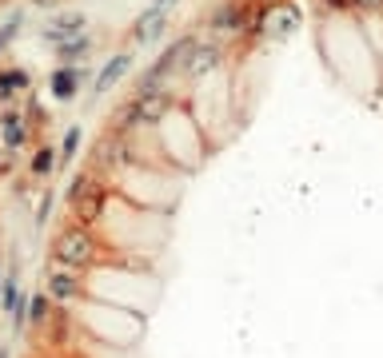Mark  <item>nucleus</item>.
I'll return each mask as SVG.
<instances>
[{
  "mask_svg": "<svg viewBox=\"0 0 383 358\" xmlns=\"http://www.w3.org/2000/svg\"><path fill=\"white\" fill-rule=\"evenodd\" d=\"M4 278H9V275H4V271H0V291H4Z\"/></svg>",
  "mask_w": 383,
  "mask_h": 358,
  "instance_id": "nucleus-24",
  "label": "nucleus"
},
{
  "mask_svg": "<svg viewBox=\"0 0 383 358\" xmlns=\"http://www.w3.org/2000/svg\"><path fill=\"white\" fill-rule=\"evenodd\" d=\"M44 295L56 303V307H64V303H72V298L84 295V283H80V271H64V267H52L48 275H44Z\"/></svg>",
  "mask_w": 383,
  "mask_h": 358,
  "instance_id": "nucleus-3",
  "label": "nucleus"
},
{
  "mask_svg": "<svg viewBox=\"0 0 383 358\" xmlns=\"http://www.w3.org/2000/svg\"><path fill=\"white\" fill-rule=\"evenodd\" d=\"M164 24H168V9L152 4L148 12H140V16H136V24H132V40H136V44H152V40H160Z\"/></svg>",
  "mask_w": 383,
  "mask_h": 358,
  "instance_id": "nucleus-5",
  "label": "nucleus"
},
{
  "mask_svg": "<svg viewBox=\"0 0 383 358\" xmlns=\"http://www.w3.org/2000/svg\"><path fill=\"white\" fill-rule=\"evenodd\" d=\"M80 32H84V16H76V12H61V16H52V24H48L44 36H48L52 44H61V40L80 36Z\"/></svg>",
  "mask_w": 383,
  "mask_h": 358,
  "instance_id": "nucleus-10",
  "label": "nucleus"
},
{
  "mask_svg": "<svg viewBox=\"0 0 383 358\" xmlns=\"http://www.w3.org/2000/svg\"><path fill=\"white\" fill-rule=\"evenodd\" d=\"M172 108V96L168 92H144V96L132 99V119L136 124H156V119H164Z\"/></svg>",
  "mask_w": 383,
  "mask_h": 358,
  "instance_id": "nucleus-4",
  "label": "nucleus"
},
{
  "mask_svg": "<svg viewBox=\"0 0 383 358\" xmlns=\"http://www.w3.org/2000/svg\"><path fill=\"white\" fill-rule=\"evenodd\" d=\"M12 168H16V163H12V151L4 148V151H0V175H9Z\"/></svg>",
  "mask_w": 383,
  "mask_h": 358,
  "instance_id": "nucleus-17",
  "label": "nucleus"
},
{
  "mask_svg": "<svg viewBox=\"0 0 383 358\" xmlns=\"http://www.w3.org/2000/svg\"><path fill=\"white\" fill-rule=\"evenodd\" d=\"M383 0H355V9H379Z\"/></svg>",
  "mask_w": 383,
  "mask_h": 358,
  "instance_id": "nucleus-22",
  "label": "nucleus"
},
{
  "mask_svg": "<svg viewBox=\"0 0 383 358\" xmlns=\"http://www.w3.org/2000/svg\"><path fill=\"white\" fill-rule=\"evenodd\" d=\"M80 76H84L80 68H72V64H61V68L48 76L52 96H56V99H72V96H76V88H80Z\"/></svg>",
  "mask_w": 383,
  "mask_h": 358,
  "instance_id": "nucleus-8",
  "label": "nucleus"
},
{
  "mask_svg": "<svg viewBox=\"0 0 383 358\" xmlns=\"http://www.w3.org/2000/svg\"><path fill=\"white\" fill-rule=\"evenodd\" d=\"M48 211H52V195H44V199H41V223L48 219Z\"/></svg>",
  "mask_w": 383,
  "mask_h": 358,
  "instance_id": "nucleus-21",
  "label": "nucleus"
},
{
  "mask_svg": "<svg viewBox=\"0 0 383 358\" xmlns=\"http://www.w3.org/2000/svg\"><path fill=\"white\" fill-rule=\"evenodd\" d=\"M327 9H355V0H323Z\"/></svg>",
  "mask_w": 383,
  "mask_h": 358,
  "instance_id": "nucleus-20",
  "label": "nucleus"
},
{
  "mask_svg": "<svg viewBox=\"0 0 383 358\" xmlns=\"http://www.w3.org/2000/svg\"><path fill=\"white\" fill-rule=\"evenodd\" d=\"M88 48H92V36H88V32H80V36L61 40V44H56V56H61V64H72V60H80Z\"/></svg>",
  "mask_w": 383,
  "mask_h": 358,
  "instance_id": "nucleus-12",
  "label": "nucleus"
},
{
  "mask_svg": "<svg viewBox=\"0 0 383 358\" xmlns=\"http://www.w3.org/2000/svg\"><path fill=\"white\" fill-rule=\"evenodd\" d=\"M61 159V151L52 148V143H41V148L32 151V159H28V171L36 179H44V175H52V163Z\"/></svg>",
  "mask_w": 383,
  "mask_h": 358,
  "instance_id": "nucleus-11",
  "label": "nucleus"
},
{
  "mask_svg": "<svg viewBox=\"0 0 383 358\" xmlns=\"http://www.w3.org/2000/svg\"><path fill=\"white\" fill-rule=\"evenodd\" d=\"M52 263L64 271H88L96 267V259H100V247H96V235H92L84 223H68L52 235V247H48Z\"/></svg>",
  "mask_w": 383,
  "mask_h": 358,
  "instance_id": "nucleus-1",
  "label": "nucleus"
},
{
  "mask_svg": "<svg viewBox=\"0 0 383 358\" xmlns=\"http://www.w3.org/2000/svg\"><path fill=\"white\" fill-rule=\"evenodd\" d=\"M41 4H56V0H41Z\"/></svg>",
  "mask_w": 383,
  "mask_h": 358,
  "instance_id": "nucleus-25",
  "label": "nucleus"
},
{
  "mask_svg": "<svg viewBox=\"0 0 383 358\" xmlns=\"http://www.w3.org/2000/svg\"><path fill=\"white\" fill-rule=\"evenodd\" d=\"M0 358H12V354H9V347H0Z\"/></svg>",
  "mask_w": 383,
  "mask_h": 358,
  "instance_id": "nucleus-23",
  "label": "nucleus"
},
{
  "mask_svg": "<svg viewBox=\"0 0 383 358\" xmlns=\"http://www.w3.org/2000/svg\"><path fill=\"white\" fill-rule=\"evenodd\" d=\"M12 32H16V20H12V24H4V28H0V52L9 48V40H12Z\"/></svg>",
  "mask_w": 383,
  "mask_h": 358,
  "instance_id": "nucleus-18",
  "label": "nucleus"
},
{
  "mask_svg": "<svg viewBox=\"0 0 383 358\" xmlns=\"http://www.w3.org/2000/svg\"><path fill=\"white\" fill-rule=\"evenodd\" d=\"M0 139H4L9 151L24 148V143H28V124H24L16 112H4V116H0Z\"/></svg>",
  "mask_w": 383,
  "mask_h": 358,
  "instance_id": "nucleus-9",
  "label": "nucleus"
},
{
  "mask_svg": "<svg viewBox=\"0 0 383 358\" xmlns=\"http://www.w3.org/2000/svg\"><path fill=\"white\" fill-rule=\"evenodd\" d=\"M128 68H132V56H128V52H116V56H112L108 64L100 68V76H96V84H92V92H96V96H104V92H112V88H116V84H120L124 76H128Z\"/></svg>",
  "mask_w": 383,
  "mask_h": 358,
  "instance_id": "nucleus-6",
  "label": "nucleus"
},
{
  "mask_svg": "<svg viewBox=\"0 0 383 358\" xmlns=\"http://www.w3.org/2000/svg\"><path fill=\"white\" fill-rule=\"evenodd\" d=\"M295 24H300V12H288V16L280 20V32H292Z\"/></svg>",
  "mask_w": 383,
  "mask_h": 358,
  "instance_id": "nucleus-19",
  "label": "nucleus"
},
{
  "mask_svg": "<svg viewBox=\"0 0 383 358\" xmlns=\"http://www.w3.org/2000/svg\"><path fill=\"white\" fill-rule=\"evenodd\" d=\"M64 199L72 203L76 219L88 227V223H96V219L104 215V207H108V199H112V188L104 183V175H92V171H84V175H76L68 183V195H64Z\"/></svg>",
  "mask_w": 383,
  "mask_h": 358,
  "instance_id": "nucleus-2",
  "label": "nucleus"
},
{
  "mask_svg": "<svg viewBox=\"0 0 383 358\" xmlns=\"http://www.w3.org/2000/svg\"><path fill=\"white\" fill-rule=\"evenodd\" d=\"M76 148H80V128H68V131H64V143H61V159H64V163H72Z\"/></svg>",
  "mask_w": 383,
  "mask_h": 358,
  "instance_id": "nucleus-16",
  "label": "nucleus"
},
{
  "mask_svg": "<svg viewBox=\"0 0 383 358\" xmlns=\"http://www.w3.org/2000/svg\"><path fill=\"white\" fill-rule=\"evenodd\" d=\"M21 88H28V72L24 68L0 72V99H12V92H21Z\"/></svg>",
  "mask_w": 383,
  "mask_h": 358,
  "instance_id": "nucleus-15",
  "label": "nucleus"
},
{
  "mask_svg": "<svg viewBox=\"0 0 383 358\" xmlns=\"http://www.w3.org/2000/svg\"><path fill=\"white\" fill-rule=\"evenodd\" d=\"M52 318V298L44 295V291H32L28 295V322L32 327H48Z\"/></svg>",
  "mask_w": 383,
  "mask_h": 358,
  "instance_id": "nucleus-13",
  "label": "nucleus"
},
{
  "mask_svg": "<svg viewBox=\"0 0 383 358\" xmlns=\"http://www.w3.org/2000/svg\"><path fill=\"white\" fill-rule=\"evenodd\" d=\"M243 24V9L240 4H220L212 12V28H224V32H236Z\"/></svg>",
  "mask_w": 383,
  "mask_h": 358,
  "instance_id": "nucleus-14",
  "label": "nucleus"
},
{
  "mask_svg": "<svg viewBox=\"0 0 383 358\" xmlns=\"http://www.w3.org/2000/svg\"><path fill=\"white\" fill-rule=\"evenodd\" d=\"M216 60H220V48H216V44H196L192 56L184 60V76H192V80L208 76V72L216 68Z\"/></svg>",
  "mask_w": 383,
  "mask_h": 358,
  "instance_id": "nucleus-7",
  "label": "nucleus"
}]
</instances>
